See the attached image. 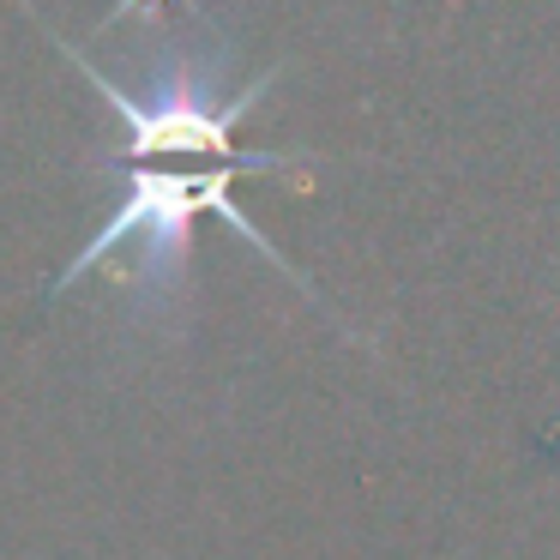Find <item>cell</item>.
<instances>
[{"mask_svg": "<svg viewBox=\"0 0 560 560\" xmlns=\"http://www.w3.org/2000/svg\"><path fill=\"white\" fill-rule=\"evenodd\" d=\"M314 163H319L314 151H242V158H223L218 170H158V163H133L121 194H115V211L91 230V242L67 259V271L43 290V302H61L79 278L103 271V278L115 283V302L127 307V331H133L139 343L145 338L175 343L187 326V266H194V235H187V223H194L199 211H218L266 266H278L307 302L326 307L314 290V278H307L290 254H278V247L266 242V230L242 211V199L230 194V187L242 182V170L283 175V182H295V194H314Z\"/></svg>", "mask_w": 560, "mask_h": 560, "instance_id": "cell-1", "label": "cell"}, {"mask_svg": "<svg viewBox=\"0 0 560 560\" xmlns=\"http://www.w3.org/2000/svg\"><path fill=\"white\" fill-rule=\"evenodd\" d=\"M163 13H170V0H115L109 13L97 19V31H103V37H109V31H121L127 19H145V25L158 31V25H163Z\"/></svg>", "mask_w": 560, "mask_h": 560, "instance_id": "cell-2", "label": "cell"}]
</instances>
